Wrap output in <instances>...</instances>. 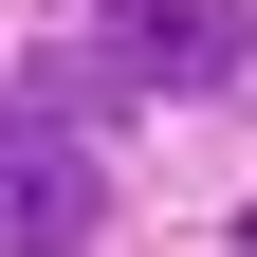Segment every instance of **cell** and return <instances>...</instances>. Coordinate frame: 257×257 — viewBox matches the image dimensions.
<instances>
[{
	"label": "cell",
	"mask_w": 257,
	"mask_h": 257,
	"mask_svg": "<svg viewBox=\"0 0 257 257\" xmlns=\"http://www.w3.org/2000/svg\"><path fill=\"white\" fill-rule=\"evenodd\" d=\"M110 74H147V92H239V74H257V0H110Z\"/></svg>",
	"instance_id": "cell-2"
},
{
	"label": "cell",
	"mask_w": 257,
	"mask_h": 257,
	"mask_svg": "<svg viewBox=\"0 0 257 257\" xmlns=\"http://www.w3.org/2000/svg\"><path fill=\"white\" fill-rule=\"evenodd\" d=\"M110 239V166L74 128H0V257H92Z\"/></svg>",
	"instance_id": "cell-1"
}]
</instances>
